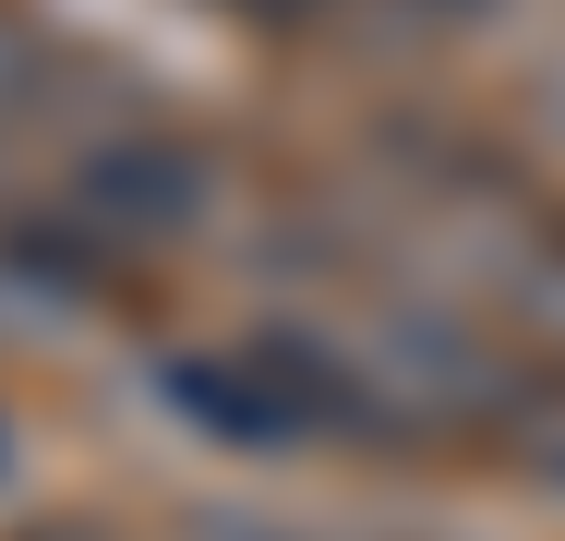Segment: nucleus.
I'll use <instances>...</instances> for the list:
<instances>
[{
  "mask_svg": "<svg viewBox=\"0 0 565 541\" xmlns=\"http://www.w3.org/2000/svg\"><path fill=\"white\" fill-rule=\"evenodd\" d=\"M73 216H85L97 241H181V229L205 216V157L169 145V132H120V145L85 157Z\"/></svg>",
  "mask_w": 565,
  "mask_h": 541,
  "instance_id": "nucleus-1",
  "label": "nucleus"
},
{
  "mask_svg": "<svg viewBox=\"0 0 565 541\" xmlns=\"http://www.w3.org/2000/svg\"><path fill=\"white\" fill-rule=\"evenodd\" d=\"M530 314H542V325H554V337H565V253H554V265H542V277H530Z\"/></svg>",
  "mask_w": 565,
  "mask_h": 541,
  "instance_id": "nucleus-2",
  "label": "nucleus"
},
{
  "mask_svg": "<svg viewBox=\"0 0 565 541\" xmlns=\"http://www.w3.org/2000/svg\"><path fill=\"white\" fill-rule=\"evenodd\" d=\"M205 541H277V530H205Z\"/></svg>",
  "mask_w": 565,
  "mask_h": 541,
  "instance_id": "nucleus-3",
  "label": "nucleus"
},
{
  "mask_svg": "<svg viewBox=\"0 0 565 541\" xmlns=\"http://www.w3.org/2000/svg\"><path fill=\"white\" fill-rule=\"evenodd\" d=\"M253 12H289V0H253Z\"/></svg>",
  "mask_w": 565,
  "mask_h": 541,
  "instance_id": "nucleus-4",
  "label": "nucleus"
},
{
  "mask_svg": "<svg viewBox=\"0 0 565 541\" xmlns=\"http://www.w3.org/2000/svg\"><path fill=\"white\" fill-rule=\"evenodd\" d=\"M554 469H565V445H554Z\"/></svg>",
  "mask_w": 565,
  "mask_h": 541,
  "instance_id": "nucleus-5",
  "label": "nucleus"
}]
</instances>
